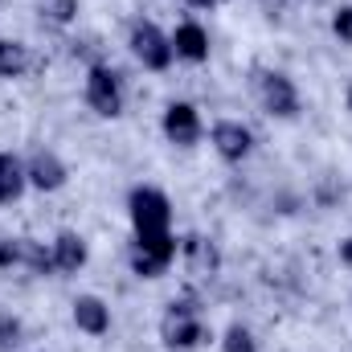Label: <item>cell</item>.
<instances>
[{
    "instance_id": "14",
    "label": "cell",
    "mask_w": 352,
    "mask_h": 352,
    "mask_svg": "<svg viewBox=\"0 0 352 352\" xmlns=\"http://www.w3.org/2000/svg\"><path fill=\"white\" fill-rule=\"evenodd\" d=\"M16 242V266L33 270V274H54V250H45V242H33V238H12Z\"/></svg>"
},
{
    "instance_id": "7",
    "label": "cell",
    "mask_w": 352,
    "mask_h": 352,
    "mask_svg": "<svg viewBox=\"0 0 352 352\" xmlns=\"http://www.w3.org/2000/svg\"><path fill=\"white\" fill-rule=\"evenodd\" d=\"M213 148H217V156L221 160H230V164H238V160H246L250 156V148H254V135H250V127H242V123H234V119H221L217 127H213Z\"/></svg>"
},
{
    "instance_id": "1",
    "label": "cell",
    "mask_w": 352,
    "mask_h": 352,
    "mask_svg": "<svg viewBox=\"0 0 352 352\" xmlns=\"http://www.w3.org/2000/svg\"><path fill=\"white\" fill-rule=\"evenodd\" d=\"M127 213H131V226H135V238H152V234H168L173 226V205L160 188H131L127 197Z\"/></svg>"
},
{
    "instance_id": "15",
    "label": "cell",
    "mask_w": 352,
    "mask_h": 352,
    "mask_svg": "<svg viewBox=\"0 0 352 352\" xmlns=\"http://www.w3.org/2000/svg\"><path fill=\"white\" fill-rule=\"evenodd\" d=\"M29 176H25V164L8 152H0V205H12L21 192H25Z\"/></svg>"
},
{
    "instance_id": "23",
    "label": "cell",
    "mask_w": 352,
    "mask_h": 352,
    "mask_svg": "<svg viewBox=\"0 0 352 352\" xmlns=\"http://www.w3.org/2000/svg\"><path fill=\"white\" fill-rule=\"evenodd\" d=\"M340 254H344V263H352V238L344 242V250H340Z\"/></svg>"
},
{
    "instance_id": "9",
    "label": "cell",
    "mask_w": 352,
    "mask_h": 352,
    "mask_svg": "<svg viewBox=\"0 0 352 352\" xmlns=\"http://www.w3.org/2000/svg\"><path fill=\"white\" fill-rule=\"evenodd\" d=\"M25 176H29L33 188H41V192H58V188L66 184V164H62L54 152H33L29 164H25Z\"/></svg>"
},
{
    "instance_id": "2",
    "label": "cell",
    "mask_w": 352,
    "mask_h": 352,
    "mask_svg": "<svg viewBox=\"0 0 352 352\" xmlns=\"http://www.w3.org/2000/svg\"><path fill=\"white\" fill-rule=\"evenodd\" d=\"M127 45H131V54L144 62V70H168L173 66V37H164L152 21H135L131 25V37H127Z\"/></svg>"
},
{
    "instance_id": "6",
    "label": "cell",
    "mask_w": 352,
    "mask_h": 352,
    "mask_svg": "<svg viewBox=\"0 0 352 352\" xmlns=\"http://www.w3.org/2000/svg\"><path fill=\"white\" fill-rule=\"evenodd\" d=\"M160 340L168 344V349H197V344H205V340H213L209 336V328L201 324V316H188V311H173L168 307V316L160 320Z\"/></svg>"
},
{
    "instance_id": "16",
    "label": "cell",
    "mask_w": 352,
    "mask_h": 352,
    "mask_svg": "<svg viewBox=\"0 0 352 352\" xmlns=\"http://www.w3.org/2000/svg\"><path fill=\"white\" fill-rule=\"evenodd\" d=\"M29 70V45L0 37V78H21Z\"/></svg>"
},
{
    "instance_id": "8",
    "label": "cell",
    "mask_w": 352,
    "mask_h": 352,
    "mask_svg": "<svg viewBox=\"0 0 352 352\" xmlns=\"http://www.w3.org/2000/svg\"><path fill=\"white\" fill-rule=\"evenodd\" d=\"M164 135L173 140L176 148H192L201 140V115L192 102H173L164 111Z\"/></svg>"
},
{
    "instance_id": "18",
    "label": "cell",
    "mask_w": 352,
    "mask_h": 352,
    "mask_svg": "<svg viewBox=\"0 0 352 352\" xmlns=\"http://www.w3.org/2000/svg\"><path fill=\"white\" fill-rule=\"evenodd\" d=\"M221 352H258V344H254V336H250L242 324H234V328L221 336Z\"/></svg>"
},
{
    "instance_id": "24",
    "label": "cell",
    "mask_w": 352,
    "mask_h": 352,
    "mask_svg": "<svg viewBox=\"0 0 352 352\" xmlns=\"http://www.w3.org/2000/svg\"><path fill=\"white\" fill-rule=\"evenodd\" d=\"M349 111H352V82H349Z\"/></svg>"
},
{
    "instance_id": "21",
    "label": "cell",
    "mask_w": 352,
    "mask_h": 352,
    "mask_svg": "<svg viewBox=\"0 0 352 352\" xmlns=\"http://www.w3.org/2000/svg\"><path fill=\"white\" fill-rule=\"evenodd\" d=\"M0 266H16V242L0 238Z\"/></svg>"
},
{
    "instance_id": "3",
    "label": "cell",
    "mask_w": 352,
    "mask_h": 352,
    "mask_svg": "<svg viewBox=\"0 0 352 352\" xmlns=\"http://www.w3.org/2000/svg\"><path fill=\"white\" fill-rule=\"evenodd\" d=\"M176 258V238L168 234H152V238H135L131 242V270L140 278H160Z\"/></svg>"
},
{
    "instance_id": "12",
    "label": "cell",
    "mask_w": 352,
    "mask_h": 352,
    "mask_svg": "<svg viewBox=\"0 0 352 352\" xmlns=\"http://www.w3.org/2000/svg\"><path fill=\"white\" fill-rule=\"evenodd\" d=\"M50 250H54V266L58 270H66V274H74V270H82L87 266V242L78 238V234H58L54 242H50Z\"/></svg>"
},
{
    "instance_id": "17",
    "label": "cell",
    "mask_w": 352,
    "mask_h": 352,
    "mask_svg": "<svg viewBox=\"0 0 352 352\" xmlns=\"http://www.w3.org/2000/svg\"><path fill=\"white\" fill-rule=\"evenodd\" d=\"M37 12L50 25H70L78 16V0H37Z\"/></svg>"
},
{
    "instance_id": "20",
    "label": "cell",
    "mask_w": 352,
    "mask_h": 352,
    "mask_svg": "<svg viewBox=\"0 0 352 352\" xmlns=\"http://www.w3.org/2000/svg\"><path fill=\"white\" fill-rule=\"evenodd\" d=\"M332 33H336L344 45H352V4L336 8V16H332Z\"/></svg>"
},
{
    "instance_id": "22",
    "label": "cell",
    "mask_w": 352,
    "mask_h": 352,
    "mask_svg": "<svg viewBox=\"0 0 352 352\" xmlns=\"http://www.w3.org/2000/svg\"><path fill=\"white\" fill-rule=\"evenodd\" d=\"M184 4H192V8H213L217 0H184Z\"/></svg>"
},
{
    "instance_id": "13",
    "label": "cell",
    "mask_w": 352,
    "mask_h": 352,
    "mask_svg": "<svg viewBox=\"0 0 352 352\" xmlns=\"http://www.w3.org/2000/svg\"><path fill=\"white\" fill-rule=\"evenodd\" d=\"M184 263H188V270H192V274H217L221 254H217V246H213L209 238L188 234V238H184Z\"/></svg>"
},
{
    "instance_id": "5",
    "label": "cell",
    "mask_w": 352,
    "mask_h": 352,
    "mask_svg": "<svg viewBox=\"0 0 352 352\" xmlns=\"http://www.w3.org/2000/svg\"><path fill=\"white\" fill-rule=\"evenodd\" d=\"M258 98H263L266 115H274V119H295L299 115V90H295V82L287 74H278V70L258 74Z\"/></svg>"
},
{
    "instance_id": "4",
    "label": "cell",
    "mask_w": 352,
    "mask_h": 352,
    "mask_svg": "<svg viewBox=\"0 0 352 352\" xmlns=\"http://www.w3.org/2000/svg\"><path fill=\"white\" fill-rule=\"evenodd\" d=\"M87 102L94 115L115 119L123 111V82H119V74L107 70V66H94L87 74Z\"/></svg>"
},
{
    "instance_id": "11",
    "label": "cell",
    "mask_w": 352,
    "mask_h": 352,
    "mask_svg": "<svg viewBox=\"0 0 352 352\" xmlns=\"http://www.w3.org/2000/svg\"><path fill=\"white\" fill-rule=\"evenodd\" d=\"M173 54H176V58H184V62H205V58H209V33H205L197 21H184V25H176V33H173Z\"/></svg>"
},
{
    "instance_id": "10",
    "label": "cell",
    "mask_w": 352,
    "mask_h": 352,
    "mask_svg": "<svg viewBox=\"0 0 352 352\" xmlns=\"http://www.w3.org/2000/svg\"><path fill=\"white\" fill-rule=\"evenodd\" d=\"M74 324H78L87 336H107V332H111V307H107L98 295H78V299H74Z\"/></svg>"
},
{
    "instance_id": "19",
    "label": "cell",
    "mask_w": 352,
    "mask_h": 352,
    "mask_svg": "<svg viewBox=\"0 0 352 352\" xmlns=\"http://www.w3.org/2000/svg\"><path fill=\"white\" fill-rule=\"evenodd\" d=\"M21 349V320L0 311V352H16Z\"/></svg>"
}]
</instances>
